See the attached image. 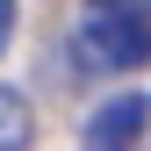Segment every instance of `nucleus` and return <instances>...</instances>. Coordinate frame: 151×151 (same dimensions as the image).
Instances as JSON below:
<instances>
[{
	"label": "nucleus",
	"instance_id": "2",
	"mask_svg": "<svg viewBox=\"0 0 151 151\" xmlns=\"http://www.w3.org/2000/svg\"><path fill=\"white\" fill-rule=\"evenodd\" d=\"M144 129H151V101H144V93H108V101L86 115L79 144L86 151H137Z\"/></svg>",
	"mask_w": 151,
	"mask_h": 151
},
{
	"label": "nucleus",
	"instance_id": "4",
	"mask_svg": "<svg viewBox=\"0 0 151 151\" xmlns=\"http://www.w3.org/2000/svg\"><path fill=\"white\" fill-rule=\"evenodd\" d=\"M14 22H22V0H0V50L14 43Z\"/></svg>",
	"mask_w": 151,
	"mask_h": 151
},
{
	"label": "nucleus",
	"instance_id": "3",
	"mask_svg": "<svg viewBox=\"0 0 151 151\" xmlns=\"http://www.w3.org/2000/svg\"><path fill=\"white\" fill-rule=\"evenodd\" d=\"M29 144H36V108L22 86L0 79V151H29Z\"/></svg>",
	"mask_w": 151,
	"mask_h": 151
},
{
	"label": "nucleus",
	"instance_id": "1",
	"mask_svg": "<svg viewBox=\"0 0 151 151\" xmlns=\"http://www.w3.org/2000/svg\"><path fill=\"white\" fill-rule=\"evenodd\" d=\"M72 50H79L86 72H137V65H151V7L144 0H101L72 29Z\"/></svg>",
	"mask_w": 151,
	"mask_h": 151
}]
</instances>
